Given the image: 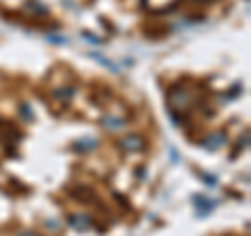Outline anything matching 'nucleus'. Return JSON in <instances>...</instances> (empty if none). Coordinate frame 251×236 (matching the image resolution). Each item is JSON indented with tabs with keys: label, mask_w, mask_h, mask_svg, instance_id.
I'll return each instance as SVG.
<instances>
[{
	"label": "nucleus",
	"mask_w": 251,
	"mask_h": 236,
	"mask_svg": "<svg viewBox=\"0 0 251 236\" xmlns=\"http://www.w3.org/2000/svg\"><path fill=\"white\" fill-rule=\"evenodd\" d=\"M120 146L124 148V151H128V153H140V151H145V138L140 136V134H128V136H124L120 140Z\"/></svg>",
	"instance_id": "nucleus-1"
},
{
	"label": "nucleus",
	"mask_w": 251,
	"mask_h": 236,
	"mask_svg": "<svg viewBox=\"0 0 251 236\" xmlns=\"http://www.w3.org/2000/svg\"><path fill=\"white\" fill-rule=\"evenodd\" d=\"M191 105V94H188L186 88H174L170 94V107H176V111L180 109H186Z\"/></svg>",
	"instance_id": "nucleus-2"
},
{
	"label": "nucleus",
	"mask_w": 251,
	"mask_h": 236,
	"mask_svg": "<svg viewBox=\"0 0 251 236\" xmlns=\"http://www.w3.org/2000/svg\"><path fill=\"white\" fill-rule=\"evenodd\" d=\"M226 142V136L222 132H216V134H209V136L203 140V146L205 148H209V151H214V148H218V146H222Z\"/></svg>",
	"instance_id": "nucleus-3"
},
{
	"label": "nucleus",
	"mask_w": 251,
	"mask_h": 236,
	"mask_svg": "<svg viewBox=\"0 0 251 236\" xmlns=\"http://www.w3.org/2000/svg\"><path fill=\"white\" fill-rule=\"evenodd\" d=\"M69 224H72L75 230H88L92 226V219L88 215H72L69 217Z\"/></svg>",
	"instance_id": "nucleus-4"
},
{
	"label": "nucleus",
	"mask_w": 251,
	"mask_h": 236,
	"mask_svg": "<svg viewBox=\"0 0 251 236\" xmlns=\"http://www.w3.org/2000/svg\"><path fill=\"white\" fill-rule=\"evenodd\" d=\"M103 125L107 130H120L126 125V117H117V115H107L103 117Z\"/></svg>",
	"instance_id": "nucleus-5"
},
{
	"label": "nucleus",
	"mask_w": 251,
	"mask_h": 236,
	"mask_svg": "<svg viewBox=\"0 0 251 236\" xmlns=\"http://www.w3.org/2000/svg\"><path fill=\"white\" fill-rule=\"evenodd\" d=\"M97 140L94 138H84V140H77V142L74 144V148H77L80 153H88V151H92V148H97Z\"/></svg>",
	"instance_id": "nucleus-6"
},
{
	"label": "nucleus",
	"mask_w": 251,
	"mask_h": 236,
	"mask_svg": "<svg viewBox=\"0 0 251 236\" xmlns=\"http://www.w3.org/2000/svg\"><path fill=\"white\" fill-rule=\"evenodd\" d=\"M72 96H74V88H72V86H61L59 90H54V98L63 100V103H69Z\"/></svg>",
	"instance_id": "nucleus-7"
},
{
	"label": "nucleus",
	"mask_w": 251,
	"mask_h": 236,
	"mask_svg": "<svg viewBox=\"0 0 251 236\" xmlns=\"http://www.w3.org/2000/svg\"><path fill=\"white\" fill-rule=\"evenodd\" d=\"M195 207H197L201 213H203V211L211 209V203H205V199H203V196H195Z\"/></svg>",
	"instance_id": "nucleus-8"
},
{
	"label": "nucleus",
	"mask_w": 251,
	"mask_h": 236,
	"mask_svg": "<svg viewBox=\"0 0 251 236\" xmlns=\"http://www.w3.org/2000/svg\"><path fill=\"white\" fill-rule=\"evenodd\" d=\"M19 236H36V234H31V232H23V234H19Z\"/></svg>",
	"instance_id": "nucleus-9"
}]
</instances>
